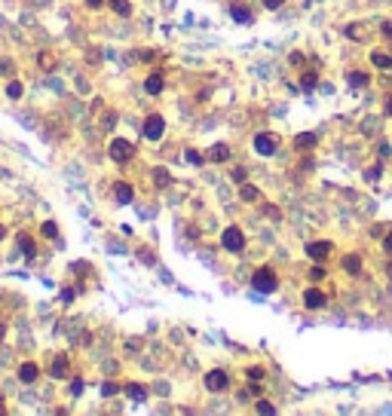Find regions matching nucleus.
Returning <instances> with one entry per match:
<instances>
[{"label":"nucleus","mask_w":392,"mask_h":416,"mask_svg":"<svg viewBox=\"0 0 392 416\" xmlns=\"http://www.w3.org/2000/svg\"><path fill=\"white\" fill-rule=\"evenodd\" d=\"M343 269H346L349 276H355V273L362 269V257H359V254H346V257H343Z\"/></svg>","instance_id":"nucleus-15"},{"label":"nucleus","mask_w":392,"mask_h":416,"mask_svg":"<svg viewBox=\"0 0 392 416\" xmlns=\"http://www.w3.org/2000/svg\"><path fill=\"white\" fill-rule=\"evenodd\" d=\"M371 61L377 64L380 70H389V67H392V56H389V52H380V49H374V52H371Z\"/></svg>","instance_id":"nucleus-12"},{"label":"nucleus","mask_w":392,"mask_h":416,"mask_svg":"<svg viewBox=\"0 0 392 416\" xmlns=\"http://www.w3.org/2000/svg\"><path fill=\"white\" fill-rule=\"evenodd\" d=\"M114 392H117V386H114V383H104V386H101V395H104V398H111Z\"/></svg>","instance_id":"nucleus-32"},{"label":"nucleus","mask_w":392,"mask_h":416,"mask_svg":"<svg viewBox=\"0 0 392 416\" xmlns=\"http://www.w3.org/2000/svg\"><path fill=\"white\" fill-rule=\"evenodd\" d=\"M126 395L132 398V401H147V389L138 386V383H129V386H126Z\"/></svg>","instance_id":"nucleus-16"},{"label":"nucleus","mask_w":392,"mask_h":416,"mask_svg":"<svg viewBox=\"0 0 392 416\" xmlns=\"http://www.w3.org/2000/svg\"><path fill=\"white\" fill-rule=\"evenodd\" d=\"M349 86H355V89L368 86V74H362V70H352V74H349Z\"/></svg>","instance_id":"nucleus-19"},{"label":"nucleus","mask_w":392,"mask_h":416,"mask_svg":"<svg viewBox=\"0 0 392 416\" xmlns=\"http://www.w3.org/2000/svg\"><path fill=\"white\" fill-rule=\"evenodd\" d=\"M83 392V379H74V383H70V395H80Z\"/></svg>","instance_id":"nucleus-34"},{"label":"nucleus","mask_w":392,"mask_h":416,"mask_svg":"<svg viewBox=\"0 0 392 416\" xmlns=\"http://www.w3.org/2000/svg\"><path fill=\"white\" fill-rule=\"evenodd\" d=\"M258 413H263V416H273V413H276V407H273V404H266V401H258Z\"/></svg>","instance_id":"nucleus-27"},{"label":"nucleus","mask_w":392,"mask_h":416,"mask_svg":"<svg viewBox=\"0 0 392 416\" xmlns=\"http://www.w3.org/2000/svg\"><path fill=\"white\" fill-rule=\"evenodd\" d=\"M0 340H3V324H0Z\"/></svg>","instance_id":"nucleus-45"},{"label":"nucleus","mask_w":392,"mask_h":416,"mask_svg":"<svg viewBox=\"0 0 392 416\" xmlns=\"http://www.w3.org/2000/svg\"><path fill=\"white\" fill-rule=\"evenodd\" d=\"M166 135V119L159 117V114H150L147 119H144V138H150V141H159Z\"/></svg>","instance_id":"nucleus-4"},{"label":"nucleus","mask_w":392,"mask_h":416,"mask_svg":"<svg viewBox=\"0 0 392 416\" xmlns=\"http://www.w3.org/2000/svg\"><path fill=\"white\" fill-rule=\"evenodd\" d=\"M15 242H19V248H22V254L31 260L34 257V239L28 236V233H19V236H15Z\"/></svg>","instance_id":"nucleus-14"},{"label":"nucleus","mask_w":392,"mask_h":416,"mask_svg":"<svg viewBox=\"0 0 392 416\" xmlns=\"http://www.w3.org/2000/svg\"><path fill=\"white\" fill-rule=\"evenodd\" d=\"M86 3H89V6H92V9H98V6L104 3V0H86Z\"/></svg>","instance_id":"nucleus-41"},{"label":"nucleus","mask_w":392,"mask_h":416,"mask_svg":"<svg viewBox=\"0 0 392 416\" xmlns=\"http://www.w3.org/2000/svg\"><path fill=\"white\" fill-rule=\"evenodd\" d=\"M65 367H67V361H65V358H56V364H52V376H59V379H62Z\"/></svg>","instance_id":"nucleus-26"},{"label":"nucleus","mask_w":392,"mask_h":416,"mask_svg":"<svg viewBox=\"0 0 392 416\" xmlns=\"http://www.w3.org/2000/svg\"><path fill=\"white\" fill-rule=\"evenodd\" d=\"M187 162H190V166H202V156L196 150H187Z\"/></svg>","instance_id":"nucleus-29"},{"label":"nucleus","mask_w":392,"mask_h":416,"mask_svg":"<svg viewBox=\"0 0 392 416\" xmlns=\"http://www.w3.org/2000/svg\"><path fill=\"white\" fill-rule=\"evenodd\" d=\"M291 64H304V52H291Z\"/></svg>","instance_id":"nucleus-38"},{"label":"nucleus","mask_w":392,"mask_h":416,"mask_svg":"<svg viewBox=\"0 0 392 416\" xmlns=\"http://www.w3.org/2000/svg\"><path fill=\"white\" fill-rule=\"evenodd\" d=\"M0 413H6V410H3V404H0Z\"/></svg>","instance_id":"nucleus-46"},{"label":"nucleus","mask_w":392,"mask_h":416,"mask_svg":"<svg viewBox=\"0 0 392 416\" xmlns=\"http://www.w3.org/2000/svg\"><path fill=\"white\" fill-rule=\"evenodd\" d=\"M40 233L46 239H59V227H56V221H46L43 227H40Z\"/></svg>","instance_id":"nucleus-22"},{"label":"nucleus","mask_w":392,"mask_h":416,"mask_svg":"<svg viewBox=\"0 0 392 416\" xmlns=\"http://www.w3.org/2000/svg\"><path fill=\"white\" fill-rule=\"evenodd\" d=\"M383 34H386V37H392V22H383Z\"/></svg>","instance_id":"nucleus-40"},{"label":"nucleus","mask_w":392,"mask_h":416,"mask_svg":"<svg viewBox=\"0 0 392 416\" xmlns=\"http://www.w3.org/2000/svg\"><path fill=\"white\" fill-rule=\"evenodd\" d=\"M331 254V242H310L307 245V257H313L316 263H322Z\"/></svg>","instance_id":"nucleus-6"},{"label":"nucleus","mask_w":392,"mask_h":416,"mask_svg":"<svg viewBox=\"0 0 392 416\" xmlns=\"http://www.w3.org/2000/svg\"><path fill=\"white\" fill-rule=\"evenodd\" d=\"M252 285H255V291H261V294H273L276 288H279V282H276V273L270 266H261L258 273L252 276Z\"/></svg>","instance_id":"nucleus-1"},{"label":"nucleus","mask_w":392,"mask_h":416,"mask_svg":"<svg viewBox=\"0 0 392 416\" xmlns=\"http://www.w3.org/2000/svg\"><path fill=\"white\" fill-rule=\"evenodd\" d=\"M205 386H208V392H224V389L230 386V379H227V373H224V370H208Z\"/></svg>","instance_id":"nucleus-5"},{"label":"nucleus","mask_w":392,"mask_h":416,"mask_svg":"<svg viewBox=\"0 0 392 416\" xmlns=\"http://www.w3.org/2000/svg\"><path fill=\"white\" fill-rule=\"evenodd\" d=\"M325 300H328V297L319 291V288H310V291L304 294V306H307V309H322Z\"/></svg>","instance_id":"nucleus-8"},{"label":"nucleus","mask_w":392,"mask_h":416,"mask_svg":"<svg viewBox=\"0 0 392 416\" xmlns=\"http://www.w3.org/2000/svg\"><path fill=\"white\" fill-rule=\"evenodd\" d=\"M261 376H263L261 367H248V379H252V383H261Z\"/></svg>","instance_id":"nucleus-30"},{"label":"nucleus","mask_w":392,"mask_h":416,"mask_svg":"<svg viewBox=\"0 0 392 416\" xmlns=\"http://www.w3.org/2000/svg\"><path fill=\"white\" fill-rule=\"evenodd\" d=\"M208 159L211 162H227L230 159V147H227V144H215V147L208 150Z\"/></svg>","instance_id":"nucleus-13"},{"label":"nucleus","mask_w":392,"mask_h":416,"mask_svg":"<svg viewBox=\"0 0 392 416\" xmlns=\"http://www.w3.org/2000/svg\"><path fill=\"white\" fill-rule=\"evenodd\" d=\"M40 64H43V67H52L56 61H52V56H49V52H40Z\"/></svg>","instance_id":"nucleus-33"},{"label":"nucleus","mask_w":392,"mask_h":416,"mask_svg":"<svg viewBox=\"0 0 392 416\" xmlns=\"http://www.w3.org/2000/svg\"><path fill=\"white\" fill-rule=\"evenodd\" d=\"M282 3H285V0H263V6H266V9H279Z\"/></svg>","instance_id":"nucleus-35"},{"label":"nucleus","mask_w":392,"mask_h":416,"mask_svg":"<svg viewBox=\"0 0 392 416\" xmlns=\"http://www.w3.org/2000/svg\"><path fill=\"white\" fill-rule=\"evenodd\" d=\"M144 89H147V95H159V92L166 89L163 74H150V77H147V83H144Z\"/></svg>","instance_id":"nucleus-11"},{"label":"nucleus","mask_w":392,"mask_h":416,"mask_svg":"<svg viewBox=\"0 0 392 416\" xmlns=\"http://www.w3.org/2000/svg\"><path fill=\"white\" fill-rule=\"evenodd\" d=\"M380 172H383L380 166H374V169H368V172H365V180H371V184H374V180H377V178H380Z\"/></svg>","instance_id":"nucleus-28"},{"label":"nucleus","mask_w":392,"mask_h":416,"mask_svg":"<svg viewBox=\"0 0 392 416\" xmlns=\"http://www.w3.org/2000/svg\"><path fill=\"white\" fill-rule=\"evenodd\" d=\"M221 245H224L227 251H233V254H236V251H242V248H245L242 230H239V227H227V230H224V236H221Z\"/></svg>","instance_id":"nucleus-3"},{"label":"nucleus","mask_w":392,"mask_h":416,"mask_svg":"<svg viewBox=\"0 0 392 416\" xmlns=\"http://www.w3.org/2000/svg\"><path fill=\"white\" fill-rule=\"evenodd\" d=\"M310 279H316V282H319V279H325V269H322V266H316L313 273H310Z\"/></svg>","instance_id":"nucleus-36"},{"label":"nucleus","mask_w":392,"mask_h":416,"mask_svg":"<svg viewBox=\"0 0 392 416\" xmlns=\"http://www.w3.org/2000/svg\"><path fill=\"white\" fill-rule=\"evenodd\" d=\"M239 196L245 199V202H255V199H258V187H252V184H242Z\"/></svg>","instance_id":"nucleus-23"},{"label":"nucleus","mask_w":392,"mask_h":416,"mask_svg":"<svg viewBox=\"0 0 392 416\" xmlns=\"http://www.w3.org/2000/svg\"><path fill=\"white\" fill-rule=\"evenodd\" d=\"M114 196H117V202H120V205H129L135 193H132V187L126 184V180H120V184L114 187Z\"/></svg>","instance_id":"nucleus-10"},{"label":"nucleus","mask_w":392,"mask_h":416,"mask_svg":"<svg viewBox=\"0 0 392 416\" xmlns=\"http://www.w3.org/2000/svg\"><path fill=\"white\" fill-rule=\"evenodd\" d=\"M383 248H386V251H389V254H392V230L386 233V239H383Z\"/></svg>","instance_id":"nucleus-37"},{"label":"nucleus","mask_w":392,"mask_h":416,"mask_svg":"<svg viewBox=\"0 0 392 416\" xmlns=\"http://www.w3.org/2000/svg\"><path fill=\"white\" fill-rule=\"evenodd\" d=\"M386 114H389V117H392V98H389V101H386Z\"/></svg>","instance_id":"nucleus-42"},{"label":"nucleus","mask_w":392,"mask_h":416,"mask_svg":"<svg viewBox=\"0 0 392 416\" xmlns=\"http://www.w3.org/2000/svg\"><path fill=\"white\" fill-rule=\"evenodd\" d=\"M346 37L359 40V37H362V28H359V25H349V28H346Z\"/></svg>","instance_id":"nucleus-31"},{"label":"nucleus","mask_w":392,"mask_h":416,"mask_svg":"<svg viewBox=\"0 0 392 416\" xmlns=\"http://www.w3.org/2000/svg\"><path fill=\"white\" fill-rule=\"evenodd\" d=\"M37 376H40V367L34 364V361H25V364L19 367V379H22V383H34Z\"/></svg>","instance_id":"nucleus-9"},{"label":"nucleus","mask_w":392,"mask_h":416,"mask_svg":"<svg viewBox=\"0 0 392 416\" xmlns=\"http://www.w3.org/2000/svg\"><path fill=\"white\" fill-rule=\"evenodd\" d=\"M108 153H111V159H114V162H129V159L135 156V147H132V144H129L126 138H114Z\"/></svg>","instance_id":"nucleus-2"},{"label":"nucleus","mask_w":392,"mask_h":416,"mask_svg":"<svg viewBox=\"0 0 392 416\" xmlns=\"http://www.w3.org/2000/svg\"><path fill=\"white\" fill-rule=\"evenodd\" d=\"M386 273H389V276H392V263H389V266H386Z\"/></svg>","instance_id":"nucleus-44"},{"label":"nucleus","mask_w":392,"mask_h":416,"mask_svg":"<svg viewBox=\"0 0 392 416\" xmlns=\"http://www.w3.org/2000/svg\"><path fill=\"white\" fill-rule=\"evenodd\" d=\"M6 95H9V98H22V83L9 80V83H6Z\"/></svg>","instance_id":"nucleus-25"},{"label":"nucleus","mask_w":392,"mask_h":416,"mask_svg":"<svg viewBox=\"0 0 392 416\" xmlns=\"http://www.w3.org/2000/svg\"><path fill=\"white\" fill-rule=\"evenodd\" d=\"M230 15H233L236 22H242V25H245V22H252V12H248L242 3H233V6H230Z\"/></svg>","instance_id":"nucleus-17"},{"label":"nucleus","mask_w":392,"mask_h":416,"mask_svg":"<svg viewBox=\"0 0 392 416\" xmlns=\"http://www.w3.org/2000/svg\"><path fill=\"white\" fill-rule=\"evenodd\" d=\"M316 83H319V77L313 74V70H307V74L300 77V89H307V92H310V89H316Z\"/></svg>","instance_id":"nucleus-20"},{"label":"nucleus","mask_w":392,"mask_h":416,"mask_svg":"<svg viewBox=\"0 0 392 416\" xmlns=\"http://www.w3.org/2000/svg\"><path fill=\"white\" fill-rule=\"evenodd\" d=\"M6 236V230H3V224H0V239H3Z\"/></svg>","instance_id":"nucleus-43"},{"label":"nucleus","mask_w":392,"mask_h":416,"mask_svg":"<svg viewBox=\"0 0 392 416\" xmlns=\"http://www.w3.org/2000/svg\"><path fill=\"white\" fill-rule=\"evenodd\" d=\"M255 150H258L261 156H273V153H276V138H273V135H258V138H255Z\"/></svg>","instance_id":"nucleus-7"},{"label":"nucleus","mask_w":392,"mask_h":416,"mask_svg":"<svg viewBox=\"0 0 392 416\" xmlns=\"http://www.w3.org/2000/svg\"><path fill=\"white\" fill-rule=\"evenodd\" d=\"M169 180H172V175H169L166 169H156V172H153V184H156V187H166Z\"/></svg>","instance_id":"nucleus-21"},{"label":"nucleus","mask_w":392,"mask_h":416,"mask_svg":"<svg viewBox=\"0 0 392 416\" xmlns=\"http://www.w3.org/2000/svg\"><path fill=\"white\" fill-rule=\"evenodd\" d=\"M233 180H239V184H242V180H245V169H236L233 172Z\"/></svg>","instance_id":"nucleus-39"},{"label":"nucleus","mask_w":392,"mask_h":416,"mask_svg":"<svg viewBox=\"0 0 392 416\" xmlns=\"http://www.w3.org/2000/svg\"><path fill=\"white\" fill-rule=\"evenodd\" d=\"M294 144H297V147H313V144H316V135H313V132L297 135V138H294Z\"/></svg>","instance_id":"nucleus-24"},{"label":"nucleus","mask_w":392,"mask_h":416,"mask_svg":"<svg viewBox=\"0 0 392 416\" xmlns=\"http://www.w3.org/2000/svg\"><path fill=\"white\" fill-rule=\"evenodd\" d=\"M111 9L117 15H129L132 12V3H129V0H111Z\"/></svg>","instance_id":"nucleus-18"}]
</instances>
